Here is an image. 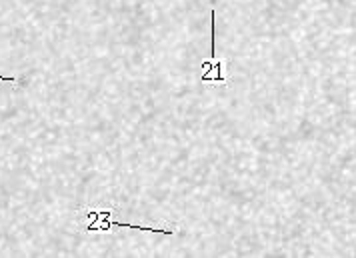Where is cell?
<instances>
[{"instance_id": "2", "label": "cell", "mask_w": 356, "mask_h": 258, "mask_svg": "<svg viewBox=\"0 0 356 258\" xmlns=\"http://www.w3.org/2000/svg\"><path fill=\"white\" fill-rule=\"evenodd\" d=\"M226 60L220 58H208L202 62V74H200V82H210V84H228V76L224 72Z\"/></svg>"}, {"instance_id": "1", "label": "cell", "mask_w": 356, "mask_h": 258, "mask_svg": "<svg viewBox=\"0 0 356 258\" xmlns=\"http://www.w3.org/2000/svg\"><path fill=\"white\" fill-rule=\"evenodd\" d=\"M112 216H114V210L112 208H108V210H102V208H96V210H88L86 212V218L90 220V222H98V224H88L86 226V230H110V228H132V230H140V232H154V234H167V236H172L174 234V230H162V228H150V226H138V224H128V222H116V220H112Z\"/></svg>"}, {"instance_id": "3", "label": "cell", "mask_w": 356, "mask_h": 258, "mask_svg": "<svg viewBox=\"0 0 356 258\" xmlns=\"http://www.w3.org/2000/svg\"><path fill=\"white\" fill-rule=\"evenodd\" d=\"M0 80H4V82H16V78H8V76H0Z\"/></svg>"}]
</instances>
